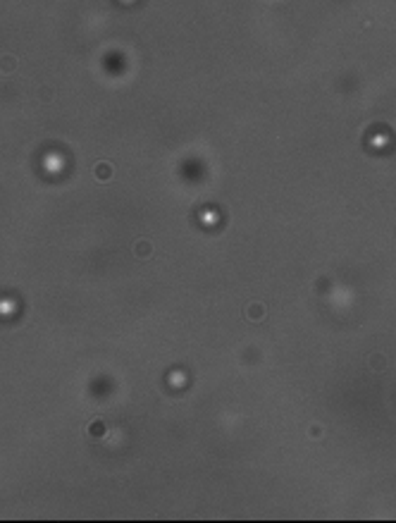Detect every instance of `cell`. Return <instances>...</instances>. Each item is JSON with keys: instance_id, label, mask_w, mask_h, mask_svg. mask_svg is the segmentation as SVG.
<instances>
[{"instance_id": "6", "label": "cell", "mask_w": 396, "mask_h": 523, "mask_svg": "<svg viewBox=\"0 0 396 523\" xmlns=\"http://www.w3.org/2000/svg\"><path fill=\"white\" fill-rule=\"evenodd\" d=\"M368 363H377V366H375V371H384V366H387V361H384L382 356H372Z\"/></svg>"}, {"instance_id": "5", "label": "cell", "mask_w": 396, "mask_h": 523, "mask_svg": "<svg viewBox=\"0 0 396 523\" xmlns=\"http://www.w3.org/2000/svg\"><path fill=\"white\" fill-rule=\"evenodd\" d=\"M105 432V426H103V421H93L91 423V428H88V435H93V437H100Z\"/></svg>"}, {"instance_id": "2", "label": "cell", "mask_w": 396, "mask_h": 523, "mask_svg": "<svg viewBox=\"0 0 396 523\" xmlns=\"http://www.w3.org/2000/svg\"><path fill=\"white\" fill-rule=\"evenodd\" d=\"M265 316H267V311H265V306H263V303L256 301V303H248V306H246V318L251 320V323H260Z\"/></svg>"}, {"instance_id": "1", "label": "cell", "mask_w": 396, "mask_h": 523, "mask_svg": "<svg viewBox=\"0 0 396 523\" xmlns=\"http://www.w3.org/2000/svg\"><path fill=\"white\" fill-rule=\"evenodd\" d=\"M150 256H153V244H150L148 239H138L136 244H134V258L148 261Z\"/></svg>"}, {"instance_id": "3", "label": "cell", "mask_w": 396, "mask_h": 523, "mask_svg": "<svg viewBox=\"0 0 396 523\" xmlns=\"http://www.w3.org/2000/svg\"><path fill=\"white\" fill-rule=\"evenodd\" d=\"M93 175H96L98 182H110V179H112V165H110V163H96Z\"/></svg>"}, {"instance_id": "4", "label": "cell", "mask_w": 396, "mask_h": 523, "mask_svg": "<svg viewBox=\"0 0 396 523\" xmlns=\"http://www.w3.org/2000/svg\"><path fill=\"white\" fill-rule=\"evenodd\" d=\"M17 67H19V62L14 55H0V72L2 74H12V72H17Z\"/></svg>"}]
</instances>
